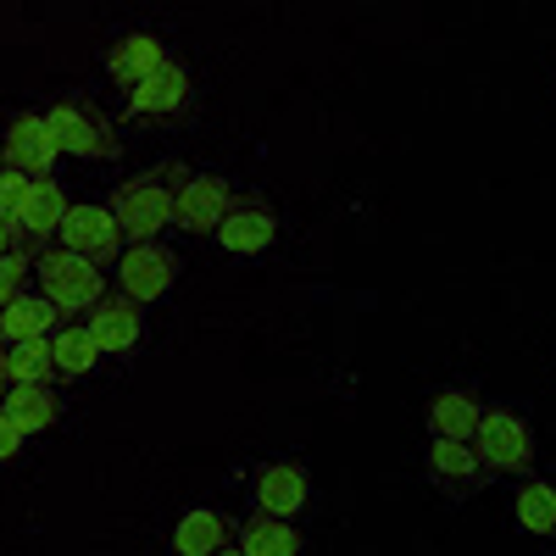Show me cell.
<instances>
[{
  "instance_id": "obj_26",
  "label": "cell",
  "mask_w": 556,
  "mask_h": 556,
  "mask_svg": "<svg viewBox=\"0 0 556 556\" xmlns=\"http://www.w3.org/2000/svg\"><path fill=\"white\" fill-rule=\"evenodd\" d=\"M17 451H23V434H17V429L7 424V417H0V462H12Z\"/></svg>"
},
{
  "instance_id": "obj_8",
  "label": "cell",
  "mask_w": 556,
  "mask_h": 556,
  "mask_svg": "<svg viewBox=\"0 0 556 556\" xmlns=\"http://www.w3.org/2000/svg\"><path fill=\"white\" fill-rule=\"evenodd\" d=\"M56 156L62 151H56V134L45 123V112H17L12 128H7V167L39 184V178H51Z\"/></svg>"
},
{
  "instance_id": "obj_16",
  "label": "cell",
  "mask_w": 556,
  "mask_h": 556,
  "mask_svg": "<svg viewBox=\"0 0 556 556\" xmlns=\"http://www.w3.org/2000/svg\"><path fill=\"white\" fill-rule=\"evenodd\" d=\"M429 473H434V484H440V490H451V495H468V490L484 479V456H479L473 445L434 440V445H429Z\"/></svg>"
},
{
  "instance_id": "obj_22",
  "label": "cell",
  "mask_w": 556,
  "mask_h": 556,
  "mask_svg": "<svg viewBox=\"0 0 556 556\" xmlns=\"http://www.w3.org/2000/svg\"><path fill=\"white\" fill-rule=\"evenodd\" d=\"M240 551H245V556H295V551H301V534H295L290 523L256 513V518L240 529Z\"/></svg>"
},
{
  "instance_id": "obj_13",
  "label": "cell",
  "mask_w": 556,
  "mask_h": 556,
  "mask_svg": "<svg viewBox=\"0 0 556 556\" xmlns=\"http://www.w3.org/2000/svg\"><path fill=\"white\" fill-rule=\"evenodd\" d=\"M0 417H7L23 440L45 434L62 417V395H56V384H12L7 401H0Z\"/></svg>"
},
{
  "instance_id": "obj_3",
  "label": "cell",
  "mask_w": 556,
  "mask_h": 556,
  "mask_svg": "<svg viewBox=\"0 0 556 556\" xmlns=\"http://www.w3.org/2000/svg\"><path fill=\"white\" fill-rule=\"evenodd\" d=\"M45 123H51L62 156H84V162L89 156H96V162H117L123 156L117 128L106 123V112L96 101H84V96H62L51 112H45Z\"/></svg>"
},
{
  "instance_id": "obj_1",
  "label": "cell",
  "mask_w": 556,
  "mask_h": 556,
  "mask_svg": "<svg viewBox=\"0 0 556 556\" xmlns=\"http://www.w3.org/2000/svg\"><path fill=\"white\" fill-rule=\"evenodd\" d=\"M184 178H190L184 162H156V167H146L139 178H123L112 190L106 212L117 217L128 245H156L162 228H173V206H178Z\"/></svg>"
},
{
  "instance_id": "obj_23",
  "label": "cell",
  "mask_w": 556,
  "mask_h": 556,
  "mask_svg": "<svg viewBox=\"0 0 556 556\" xmlns=\"http://www.w3.org/2000/svg\"><path fill=\"white\" fill-rule=\"evenodd\" d=\"M518 523L529 534H551L556 529V490L551 484H523L518 490Z\"/></svg>"
},
{
  "instance_id": "obj_6",
  "label": "cell",
  "mask_w": 556,
  "mask_h": 556,
  "mask_svg": "<svg viewBox=\"0 0 556 556\" xmlns=\"http://www.w3.org/2000/svg\"><path fill=\"white\" fill-rule=\"evenodd\" d=\"M190 106V73L178 62H162L146 84H134L123 96V123H156V117H178Z\"/></svg>"
},
{
  "instance_id": "obj_28",
  "label": "cell",
  "mask_w": 556,
  "mask_h": 556,
  "mask_svg": "<svg viewBox=\"0 0 556 556\" xmlns=\"http://www.w3.org/2000/svg\"><path fill=\"white\" fill-rule=\"evenodd\" d=\"M7 390H12V379H7V362H0V401H7Z\"/></svg>"
},
{
  "instance_id": "obj_12",
  "label": "cell",
  "mask_w": 556,
  "mask_h": 556,
  "mask_svg": "<svg viewBox=\"0 0 556 556\" xmlns=\"http://www.w3.org/2000/svg\"><path fill=\"white\" fill-rule=\"evenodd\" d=\"M62 323H67V317H62L51 301H45L39 290H23L7 312H0V351H7V345H23V340H51Z\"/></svg>"
},
{
  "instance_id": "obj_18",
  "label": "cell",
  "mask_w": 556,
  "mask_h": 556,
  "mask_svg": "<svg viewBox=\"0 0 556 556\" xmlns=\"http://www.w3.org/2000/svg\"><path fill=\"white\" fill-rule=\"evenodd\" d=\"M256 501H262V513L278 518V523H285L290 513H301V506H306V479H301V468H267V473L256 479Z\"/></svg>"
},
{
  "instance_id": "obj_24",
  "label": "cell",
  "mask_w": 556,
  "mask_h": 556,
  "mask_svg": "<svg viewBox=\"0 0 556 556\" xmlns=\"http://www.w3.org/2000/svg\"><path fill=\"white\" fill-rule=\"evenodd\" d=\"M28 278H34V251H28V245H17V251L0 256V312H7V306L23 295Z\"/></svg>"
},
{
  "instance_id": "obj_11",
  "label": "cell",
  "mask_w": 556,
  "mask_h": 556,
  "mask_svg": "<svg viewBox=\"0 0 556 556\" xmlns=\"http://www.w3.org/2000/svg\"><path fill=\"white\" fill-rule=\"evenodd\" d=\"M84 329H89V340H96L101 356H117V351H134L139 345V329H146V323H139V306L128 295L112 290L96 312L84 317Z\"/></svg>"
},
{
  "instance_id": "obj_27",
  "label": "cell",
  "mask_w": 556,
  "mask_h": 556,
  "mask_svg": "<svg viewBox=\"0 0 556 556\" xmlns=\"http://www.w3.org/2000/svg\"><path fill=\"white\" fill-rule=\"evenodd\" d=\"M7 251H17V228L0 217V256H7Z\"/></svg>"
},
{
  "instance_id": "obj_19",
  "label": "cell",
  "mask_w": 556,
  "mask_h": 556,
  "mask_svg": "<svg viewBox=\"0 0 556 556\" xmlns=\"http://www.w3.org/2000/svg\"><path fill=\"white\" fill-rule=\"evenodd\" d=\"M51 362H56V379H84L89 367L101 362V351H96L84 323H62V329L51 334Z\"/></svg>"
},
{
  "instance_id": "obj_25",
  "label": "cell",
  "mask_w": 556,
  "mask_h": 556,
  "mask_svg": "<svg viewBox=\"0 0 556 556\" xmlns=\"http://www.w3.org/2000/svg\"><path fill=\"white\" fill-rule=\"evenodd\" d=\"M28 190H34V178H23V173H12V167H0V217L17 223V212H23Z\"/></svg>"
},
{
  "instance_id": "obj_9",
  "label": "cell",
  "mask_w": 556,
  "mask_h": 556,
  "mask_svg": "<svg viewBox=\"0 0 556 556\" xmlns=\"http://www.w3.org/2000/svg\"><path fill=\"white\" fill-rule=\"evenodd\" d=\"M479 456H484V468L495 473H523L529 462H534V445H529V429L518 424L513 412H484L479 417V434H473Z\"/></svg>"
},
{
  "instance_id": "obj_21",
  "label": "cell",
  "mask_w": 556,
  "mask_h": 556,
  "mask_svg": "<svg viewBox=\"0 0 556 556\" xmlns=\"http://www.w3.org/2000/svg\"><path fill=\"white\" fill-rule=\"evenodd\" d=\"M12 384H56V362H51V340H23L0 351Z\"/></svg>"
},
{
  "instance_id": "obj_30",
  "label": "cell",
  "mask_w": 556,
  "mask_h": 556,
  "mask_svg": "<svg viewBox=\"0 0 556 556\" xmlns=\"http://www.w3.org/2000/svg\"><path fill=\"white\" fill-rule=\"evenodd\" d=\"M551 534H556V529H551Z\"/></svg>"
},
{
  "instance_id": "obj_15",
  "label": "cell",
  "mask_w": 556,
  "mask_h": 556,
  "mask_svg": "<svg viewBox=\"0 0 556 556\" xmlns=\"http://www.w3.org/2000/svg\"><path fill=\"white\" fill-rule=\"evenodd\" d=\"M162 62H167L162 39H151V34H128V39H117V45H112L106 73H112V84L128 96V89H134V84H146V78H151Z\"/></svg>"
},
{
  "instance_id": "obj_5",
  "label": "cell",
  "mask_w": 556,
  "mask_h": 556,
  "mask_svg": "<svg viewBox=\"0 0 556 556\" xmlns=\"http://www.w3.org/2000/svg\"><path fill=\"white\" fill-rule=\"evenodd\" d=\"M235 212V184H228L223 173H190L178 190V206H173V228H184V235H217V223Z\"/></svg>"
},
{
  "instance_id": "obj_20",
  "label": "cell",
  "mask_w": 556,
  "mask_h": 556,
  "mask_svg": "<svg viewBox=\"0 0 556 556\" xmlns=\"http://www.w3.org/2000/svg\"><path fill=\"white\" fill-rule=\"evenodd\" d=\"M479 406L468 401V395H434V406H429V429H434V440H456V445H473V434H479Z\"/></svg>"
},
{
  "instance_id": "obj_2",
  "label": "cell",
  "mask_w": 556,
  "mask_h": 556,
  "mask_svg": "<svg viewBox=\"0 0 556 556\" xmlns=\"http://www.w3.org/2000/svg\"><path fill=\"white\" fill-rule=\"evenodd\" d=\"M34 285L39 295L51 301L67 323H84L89 312H96L112 290H106V273L89 267L84 256H67V251H34Z\"/></svg>"
},
{
  "instance_id": "obj_14",
  "label": "cell",
  "mask_w": 556,
  "mask_h": 556,
  "mask_svg": "<svg viewBox=\"0 0 556 556\" xmlns=\"http://www.w3.org/2000/svg\"><path fill=\"white\" fill-rule=\"evenodd\" d=\"M212 240H217L228 256H256V251H267V245L278 240V217H273L267 206H240V201H235V212L217 223Z\"/></svg>"
},
{
  "instance_id": "obj_17",
  "label": "cell",
  "mask_w": 556,
  "mask_h": 556,
  "mask_svg": "<svg viewBox=\"0 0 556 556\" xmlns=\"http://www.w3.org/2000/svg\"><path fill=\"white\" fill-rule=\"evenodd\" d=\"M228 540V523L217 513H206V506H195V513H184L178 529H173V556H217Z\"/></svg>"
},
{
  "instance_id": "obj_4",
  "label": "cell",
  "mask_w": 556,
  "mask_h": 556,
  "mask_svg": "<svg viewBox=\"0 0 556 556\" xmlns=\"http://www.w3.org/2000/svg\"><path fill=\"white\" fill-rule=\"evenodd\" d=\"M56 251L84 256L89 267H101V273H106V267L123 262L128 240H123V228H117V217H112L106 206L84 201V206H67V217H62V228H56Z\"/></svg>"
},
{
  "instance_id": "obj_10",
  "label": "cell",
  "mask_w": 556,
  "mask_h": 556,
  "mask_svg": "<svg viewBox=\"0 0 556 556\" xmlns=\"http://www.w3.org/2000/svg\"><path fill=\"white\" fill-rule=\"evenodd\" d=\"M62 217H67L62 184H56V178H39L34 190H28V201H23V212H17V223H12V228H17V245H28V251H51Z\"/></svg>"
},
{
  "instance_id": "obj_29",
  "label": "cell",
  "mask_w": 556,
  "mask_h": 556,
  "mask_svg": "<svg viewBox=\"0 0 556 556\" xmlns=\"http://www.w3.org/2000/svg\"><path fill=\"white\" fill-rule=\"evenodd\" d=\"M217 556H245V551H240V545H223V551H217Z\"/></svg>"
},
{
  "instance_id": "obj_7",
  "label": "cell",
  "mask_w": 556,
  "mask_h": 556,
  "mask_svg": "<svg viewBox=\"0 0 556 556\" xmlns=\"http://www.w3.org/2000/svg\"><path fill=\"white\" fill-rule=\"evenodd\" d=\"M112 273H117V295H128L134 306H151V301H162V295L173 290L178 262H173L162 245H128Z\"/></svg>"
}]
</instances>
